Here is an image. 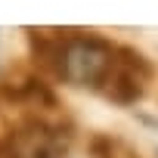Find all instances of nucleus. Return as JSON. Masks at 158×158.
Here are the masks:
<instances>
[{
	"instance_id": "f03ea898",
	"label": "nucleus",
	"mask_w": 158,
	"mask_h": 158,
	"mask_svg": "<svg viewBox=\"0 0 158 158\" xmlns=\"http://www.w3.org/2000/svg\"><path fill=\"white\" fill-rule=\"evenodd\" d=\"M68 127L44 115L19 118L0 139L3 158H65L68 155Z\"/></svg>"
},
{
	"instance_id": "7ed1b4c3",
	"label": "nucleus",
	"mask_w": 158,
	"mask_h": 158,
	"mask_svg": "<svg viewBox=\"0 0 158 158\" xmlns=\"http://www.w3.org/2000/svg\"><path fill=\"white\" fill-rule=\"evenodd\" d=\"M152 77H155L152 62H149L139 50L121 44L118 65H115V71H112V77H109L102 96L112 99V102H118V106H133V102H139V99L146 96Z\"/></svg>"
},
{
	"instance_id": "f257e3e1",
	"label": "nucleus",
	"mask_w": 158,
	"mask_h": 158,
	"mask_svg": "<svg viewBox=\"0 0 158 158\" xmlns=\"http://www.w3.org/2000/svg\"><path fill=\"white\" fill-rule=\"evenodd\" d=\"M28 47L34 62L56 74L59 81H68L74 87L106 90L109 77L118 65L121 44H112L99 34L84 31H28Z\"/></svg>"
},
{
	"instance_id": "20e7f679",
	"label": "nucleus",
	"mask_w": 158,
	"mask_h": 158,
	"mask_svg": "<svg viewBox=\"0 0 158 158\" xmlns=\"http://www.w3.org/2000/svg\"><path fill=\"white\" fill-rule=\"evenodd\" d=\"M90 158H118L115 139L106 136V133H93L90 136Z\"/></svg>"
}]
</instances>
